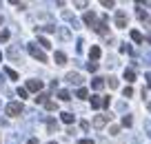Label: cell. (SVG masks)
<instances>
[{"label": "cell", "instance_id": "6da1fadb", "mask_svg": "<svg viewBox=\"0 0 151 144\" xmlns=\"http://www.w3.org/2000/svg\"><path fill=\"white\" fill-rule=\"evenodd\" d=\"M24 111V107H22V102H9L5 107V113L7 115H11V117H16V115H20V113Z\"/></svg>", "mask_w": 151, "mask_h": 144}, {"label": "cell", "instance_id": "7a4b0ae2", "mask_svg": "<svg viewBox=\"0 0 151 144\" xmlns=\"http://www.w3.org/2000/svg\"><path fill=\"white\" fill-rule=\"evenodd\" d=\"M27 51H29V56L31 58H36L38 62H47V53L45 51H40L36 44H27Z\"/></svg>", "mask_w": 151, "mask_h": 144}, {"label": "cell", "instance_id": "3957f363", "mask_svg": "<svg viewBox=\"0 0 151 144\" xmlns=\"http://www.w3.org/2000/svg\"><path fill=\"white\" fill-rule=\"evenodd\" d=\"M127 22H129V18H127V14H124L122 9L116 14V27H120V29H124L127 27Z\"/></svg>", "mask_w": 151, "mask_h": 144}, {"label": "cell", "instance_id": "277c9868", "mask_svg": "<svg viewBox=\"0 0 151 144\" xmlns=\"http://www.w3.org/2000/svg\"><path fill=\"white\" fill-rule=\"evenodd\" d=\"M109 120H111V113H107V115H96L93 117V126H96V129H102Z\"/></svg>", "mask_w": 151, "mask_h": 144}, {"label": "cell", "instance_id": "5b68a950", "mask_svg": "<svg viewBox=\"0 0 151 144\" xmlns=\"http://www.w3.org/2000/svg\"><path fill=\"white\" fill-rule=\"evenodd\" d=\"M82 20H85V24H89V27H93V29H96V24H98L96 22V14L93 11H87V14L82 16Z\"/></svg>", "mask_w": 151, "mask_h": 144}, {"label": "cell", "instance_id": "8992f818", "mask_svg": "<svg viewBox=\"0 0 151 144\" xmlns=\"http://www.w3.org/2000/svg\"><path fill=\"white\" fill-rule=\"evenodd\" d=\"M40 89H42L40 80H27V91H40Z\"/></svg>", "mask_w": 151, "mask_h": 144}, {"label": "cell", "instance_id": "52a82bcc", "mask_svg": "<svg viewBox=\"0 0 151 144\" xmlns=\"http://www.w3.org/2000/svg\"><path fill=\"white\" fill-rule=\"evenodd\" d=\"M67 82H71V84H82V75L80 73H67Z\"/></svg>", "mask_w": 151, "mask_h": 144}, {"label": "cell", "instance_id": "ba28073f", "mask_svg": "<svg viewBox=\"0 0 151 144\" xmlns=\"http://www.w3.org/2000/svg\"><path fill=\"white\" fill-rule=\"evenodd\" d=\"M102 87H104V80L102 78H93V80H91V89H93V91H100Z\"/></svg>", "mask_w": 151, "mask_h": 144}, {"label": "cell", "instance_id": "9c48e42d", "mask_svg": "<svg viewBox=\"0 0 151 144\" xmlns=\"http://www.w3.org/2000/svg\"><path fill=\"white\" fill-rule=\"evenodd\" d=\"M53 60H56V64H65V62H67V56H65L62 51H56V53H53Z\"/></svg>", "mask_w": 151, "mask_h": 144}, {"label": "cell", "instance_id": "30bf717a", "mask_svg": "<svg viewBox=\"0 0 151 144\" xmlns=\"http://www.w3.org/2000/svg\"><path fill=\"white\" fill-rule=\"evenodd\" d=\"M58 98H60L62 102H69V100H71V93L67 91V89H60V91H58Z\"/></svg>", "mask_w": 151, "mask_h": 144}, {"label": "cell", "instance_id": "8fae6325", "mask_svg": "<svg viewBox=\"0 0 151 144\" xmlns=\"http://www.w3.org/2000/svg\"><path fill=\"white\" fill-rule=\"evenodd\" d=\"M102 107V98L100 95H91V109H100Z\"/></svg>", "mask_w": 151, "mask_h": 144}, {"label": "cell", "instance_id": "7c38bea8", "mask_svg": "<svg viewBox=\"0 0 151 144\" xmlns=\"http://www.w3.org/2000/svg\"><path fill=\"white\" fill-rule=\"evenodd\" d=\"M60 120L65 122V124H73L76 115H73V113H62V115H60Z\"/></svg>", "mask_w": 151, "mask_h": 144}, {"label": "cell", "instance_id": "4fadbf2b", "mask_svg": "<svg viewBox=\"0 0 151 144\" xmlns=\"http://www.w3.org/2000/svg\"><path fill=\"white\" fill-rule=\"evenodd\" d=\"M129 36H131V40H133V42H138V44H140V42H145V38H142V33H140V31H136V29H133V31L129 33Z\"/></svg>", "mask_w": 151, "mask_h": 144}, {"label": "cell", "instance_id": "5bb4252c", "mask_svg": "<svg viewBox=\"0 0 151 144\" xmlns=\"http://www.w3.org/2000/svg\"><path fill=\"white\" fill-rule=\"evenodd\" d=\"M89 56H91V62H96V60H98V58H100V47H91Z\"/></svg>", "mask_w": 151, "mask_h": 144}, {"label": "cell", "instance_id": "9a60e30c", "mask_svg": "<svg viewBox=\"0 0 151 144\" xmlns=\"http://www.w3.org/2000/svg\"><path fill=\"white\" fill-rule=\"evenodd\" d=\"M124 80H127V82H133V80H136V71L133 69H124Z\"/></svg>", "mask_w": 151, "mask_h": 144}, {"label": "cell", "instance_id": "2e32d148", "mask_svg": "<svg viewBox=\"0 0 151 144\" xmlns=\"http://www.w3.org/2000/svg\"><path fill=\"white\" fill-rule=\"evenodd\" d=\"M38 44H40V47H45V49H49V47H51V42H49L47 38H42V36H38Z\"/></svg>", "mask_w": 151, "mask_h": 144}, {"label": "cell", "instance_id": "e0dca14e", "mask_svg": "<svg viewBox=\"0 0 151 144\" xmlns=\"http://www.w3.org/2000/svg\"><path fill=\"white\" fill-rule=\"evenodd\" d=\"M76 95H78V98H80V100H85L87 95H89V91H87L85 87H80V89H78V91H76Z\"/></svg>", "mask_w": 151, "mask_h": 144}, {"label": "cell", "instance_id": "ac0fdd59", "mask_svg": "<svg viewBox=\"0 0 151 144\" xmlns=\"http://www.w3.org/2000/svg\"><path fill=\"white\" fill-rule=\"evenodd\" d=\"M5 73H7V75H9V78H11V80H18V73H16V71H14V69H11V67H5Z\"/></svg>", "mask_w": 151, "mask_h": 144}, {"label": "cell", "instance_id": "d6986e66", "mask_svg": "<svg viewBox=\"0 0 151 144\" xmlns=\"http://www.w3.org/2000/svg\"><path fill=\"white\" fill-rule=\"evenodd\" d=\"M107 84H109V89H116V87H118V80L113 78V75H109V78H107Z\"/></svg>", "mask_w": 151, "mask_h": 144}, {"label": "cell", "instance_id": "ffe728a7", "mask_svg": "<svg viewBox=\"0 0 151 144\" xmlns=\"http://www.w3.org/2000/svg\"><path fill=\"white\" fill-rule=\"evenodd\" d=\"M47 98H49L47 93H40V95H36V102L38 104H45V102H47Z\"/></svg>", "mask_w": 151, "mask_h": 144}, {"label": "cell", "instance_id": "44dd1931", "mask_svg": "<svg viewBox=\"0 0 151 144\" xmlns=\"http://www.w3.org/2000/svg\"><path fill=\"white\" fill-rule=\"evenodd\" d=\"M36 31H49V33H53V31H56V27H53V24H47V27H38Z\"/></svg>", "mask_w": 151, "mask_h": 144}, {"label": "cell", "instance_id": "7402d4cb", "mask_svg": "<svg viewBox=\"0 0 151 144\" xmlns=\"http://www.w3.org/2000/svg\"><path fill=\"white\" fill-rule=\"evenodd\" d=\"M45 109H47V111H56L58 104H56V102H49V100H47V102H45Z\"/></svg>", "mask_w": 151, "mask_h": 144}, {"label": "cell", "instance_id": "603a6c76", "mask_svg": "<svg viewBox=\"0 0 151 144\" xmlns=\"http://www.w3.org/2000/svg\"><path fill=\"white\" fill-rule=\"evenodd\" d=\"M58 33H60V38H62V40H69V38H71V33L67 31V29H60Z\"/></svg>", "mask_w": 151, "mask_h": 144}, {"label": "cell", "instance_id": "cb8c5ba5", "mask_svg": "<svg viewBox=\"0 0 151 144\" xmlns=\"http://www.w3.org/2000/svg\"><path fill=\"white\" fill-rule=\"evenodd\" d=\"M131 124H133L131 115H124V117H122V126H131Z\"/></svg>", "mask_w": 151, "mask_h": 144}, {"label": "cell", "instance_id": "d4e9b609", "mask_svg": "<svg viewBox=\"0 0 151 144\" xmlns=\"http://www.w3.org/2000/svg\"><path fill=\"white\" fill-rule=\"evenodd\" d=\"M122 93H124V98H131V95H133V89H131V87H124Z\"/></svg>", "mask_w": 151, "mask_h": 144}, {"label": "cell", "instance_id": "484cf974", "mask_svg": "<svg viewBox=\"0 0 151 144\" xmlns=\"http://www.w3.org/2000/svg\"><path fill=\"white\" fill-rule=\"evenodd\" d=\"M145 131H147V135L151 138V120H145Z\"/></svg>", "mask_w": 151, "mask_h": 144}, {"label": "cell", "instance_id": "4316f807", "mask_svg": "<svg viewBox=\"0 0 151 144\" xmlns=\"http://www.w3.org/2000/svg\"><path fill=\"white\" fill-rule=\"evenodd\" d=\"M0 40H2V42L9 40V31H7V29H5V31H0Z\"/></svg>", "mask_w": 151, "mask_h": 144}, {"label": "cell", "instance_id": "83f0119b", "mask_svg": "<svg viewBox=\"0 0 151 144\" xmlns=\"http://www.w3.org/2000/svg\"><path fill=\"white\" fill-rule=\"evenodd\" d=\"M87 69H89L91 73H93V71H98V62H89V64H87Z\"/></svg>", "mask_w": 151, "mask_h": 144}, {"label": "cell", "instance_id": "f1b7e54d", "mask_svg": "<svg viewBox=\"0 0 151 144\" xmlns=\"http://www.w3.org/2000/svg\"><path fill=\"white\" fill-rule=\"evenodd\" d=\"M120 51H122V53H133V49L129 44H122V47H120Z\"/></svg>", "mask_w": 151, "mask_h": 144}, {"label": "cell", "instance_id": "f546056e", "mask_svg": "<svg viewBox=\"0 0 151 144\" xmlns=\"http://www.w3.org/2000/svg\"><path fill=\"white\" fill-rule=\"evenodd\" d=\"M47 129H49V131H56V129H58V124H56L53 120H49V122H47Z\"/></svg>", "mask_w": 151, "mask_h": 144}, {"label": "cell", "instance_id": "4dcf8cb0", "mask_svg": "<svg viewBox=\"0 0 151 144\" xmlns=\"http://www.w3.org/2000/svg\"><path fill=\"white\" fill-rule=\"evenodd\" d=\"M18 95L24 100V98H27V89H18Z\"/></svg>", "mask_w": 151, "mask_h": 144}, {"label": "cell", "instance_id": "1f68e13d", "mask_svg": "<svg viewBox=\"0 0 151 144\" xmlns=\"http://www.w3.org/2000/svg\"><path fill=\"white\" fill-rule=\"evenodd\" d=\"M102 7H107V9H111V7H113V2H111V0H102Z\"/></svg>", "mask_w": 151, "mask_h": 144}, {"label": "cell", "instance_id": "d6a6232c", "mask_svg": "<svg viewBox=\"0 0 151 144\" xmlns=\"http://www.w3.org/2000/svg\"><path fill=\"white\" fill-rule=\"evenodd\" d=\"M80 144H96V142H93V140H89V138H82Z\"/></svg>", "mask_w": 151, "mask_h": 144}, {"label": "cell", "instance_id": "836d02e7", "mask_svg": "<svg viewBox=\"0 0 151 144\" xmlns=\"http://www.w3.org/2000/svg\"><path fill=\"white\" fill-rule=\"evenodd\" d=\"M109 131H111V135H118V133H120V129H118V126H111Z\"/></svg>", "mask_w": 151, "mask_h": 144}, {"label": "cell", "instance_id": "e575fe53", "mask_svg": "<svg viewBox=\"0 0 151 144\" xmlns=\"http://www.w3.org/2000/svg\"><path fill=\"white\" fill-rule=\"evenodd\" d=\"M145 80H147V87L151 89V73H147V75H145Z\"/></svg>", "mask_w": 151, "mask_h": 144}, {"label": "cell", "instance_id": "d590c367", "mask_svg": "<svg viewBox=\"0 0 151 144\" xmlns=\"http://www.w3.org/2000/svg\"><path fill=\"white\" fill-rule=\"evenodd\" d=\"M145 60H147V64L151 67V53H145Z\"/></svg>", "mask_w": 151, "mask_h": 144}, {"label": "cell", "instance_id": "8d00e7d4", "mask_svg": "<svg viewBox=\"0 0 151 144\" xmlns=\"http://www.w3.org/2000/svg\"><path fill=\"white\" fill-rule=\"evenodd\" d=\"M27 144H38V140H36V138H31V140H29Z\"/></svg>", "mask_w": 151, "mask_h": 144}, {"label": "cell", "instance_id": "74e56055", "mask_svg": "<svg viewBox=\"0 0 151 144\" xmlns=\"http://www.w3.org/2000/svg\"><path fill=\"white\" fill-rule=\"evenodd\" d=\"M147 42H149V44H151V33H149V36H147Z\"/></svg>", "mask_w": 151, "mask_h": 144}, {"label": "cell", "instance_id": "f35d334b", "mask_svg": "<svg viewBox=\"0 0 151 144\" xmlns=\"http://www.w3.org/2000/svg\"><path fill=\"white\" fill-rule=\"evenodd\" d=\"M147 109H149V111H151V100H149V102H147Z\"/></svg>", "mask_w": 151, "mask_h": 144}, {"label": "cell", "instance_id": "ab89813d", "mask_svg": "<svg viewBox=\"0 0 151 144\" xmlns=\"http://www.w3.org/2000/svg\"><path fill=\"white\" fill-rule=\"evenodd\" d=\"M0 60H2V51H0Z\"/></svg>", "mask_w": 151, "mask_h": 144}, {"label": "cell", "instance_id": "60d3db41", "mask_svg": "<svg viewBox=\"0 0 151 144\" xmlns=\"http://www.w3.org/2000/svg\"><path fill=\"white\" fill-rule=\"evenodd\" d=\"M49 144H56V142H49Z\"/></svg>", "mask_w": 151, "mask_h": 144}]
</instances>
